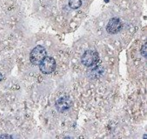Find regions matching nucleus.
Listing matches in <instances>:
<instances>
[{
    "label": "nucleus",
    "instance_id": "1",
    "mask_svg": "<svg viewBox=\"0 0 147 139\" xmlns=\"http://www.w3.org/2000/svg\"><path fill=\"white\" fill-rule=\"evenodd\" d=\"M47 57V51L42 45H37L31 50L30 54V60L34 65H39L41 62Z\"/></svg>",
    "mask_w": 147,
    "mask_h": 139
},
{
    "label": "nucleus",
    "instance_id": "2",
    "mask_svg": "<svg viewBox=\"0 0 147 139\" xmlns=\"http://www.w3.org/2000/svg\"><path fill=\"white\" fill-rule=\"evenodd\" d=\"M99 61V53L95 50H87L82 56V63L84 66L90 67Z\"/></svg>",
    "mask_w": 147,
    "mask_h": 139
},
{
    "label": "nucleus",
    "instance_id": "3",
    "mask_svg": "<svg viewBox=\"0 0 147 139\" xmlns=\"http://www.w3.org/2000/svg\"><path fill=\"white\" fill-rule=\"evenodd\" d=\"M56 67V62L52 57H46L39 64L40 71L43 74H50L52 73Z\"/></svg>",
    "mask_w": 147,
    "mask_h": 139
},
{
    "label": "nucleus",
    "instance_id": "4",
    "mask_svg": "<svg viewBox=\"0 0 147 139\" xmlns=\"http://www.w3.org/2000/svg\"><path fill=\"white\" fill-rule=\"evenodd\" d=\"M123 24L121 20L118 18H113L109 20L107 25V31L109 34H116L122 29Z\"/></svg>",
    "mask_w": 147,
    "mask_h": 139
},
{
    "label": "nucleus",
    "instance_id": "5",
    "mask_svg": "<svg viewBox=\"0 0 147 139\" xmlns=\"http://www.w3.org/2000/svg\"><path fill=\"white\" fill-rule=\"evenodd\" d=\"M71 106V100L69 97L63 96L58 98L55 102V108L59 112H63L68 110Z\"/></svg>",
    "mask_w": 147,
    "mask_h": 139
},
{
    "label": "nucleus",
    "instance_id": "6",
    "mask_svg": "<svg viewBox=\"0 0 147 139\" xmlns=\"http://www.w3.org/2000/svg\"><path fill=\"white\" fill-rule=\"evenodd\" d=\"M82 0H69L68 2V5L70 6V8L76 10L78 8H80L82 6Z\"/></svg>",
    "mask_w": 147,
    "mask_h": 139
},
{
    "label": "nucleus",
    "instance_id": "7",
    "mask_svg": "<svg viewBox=\"0 0 147 139\" xmlns=\"http://www.w3.org/2000/svg\"><path fill=\"white\" fill-rule=\"evenodd\" d=\"M146 50H147V45H146V44H144L141 49V54L144 57H146Z\"/></svg>",
    "mask_w": 147,
    "mask_h": 139
},
{
    "label": "nucleus",
    "instance_id": "8",
    "mask_svg": "<svg viewBox=\"0 0 147 139\" xmlns=\"http://www.w3.org/2000/svg\"><path fill=\"white\" fill-rule=\"evenodd\" d=\"M4 137H6V138H11L12 136H9V135H1V136H0V138H4Z\"/></svg>",
    "mask_w": 147,
    "mask_h": 139
},
{
    "label": "nucleus",
    "instance_id": "9",
    "mask_svg": "<svg viewBox=\"0 0 147 139\" xmlns=\"http://www.w3.org/2000/svg\"><path fill=\"white\" fill-rule=\"evenodd\" d=\"M2 79H3V75L1 74V72H0V82H1Z\"/></svg>",
    "mask_w": 147,
    "mask_h": 139
}]
</instances>
